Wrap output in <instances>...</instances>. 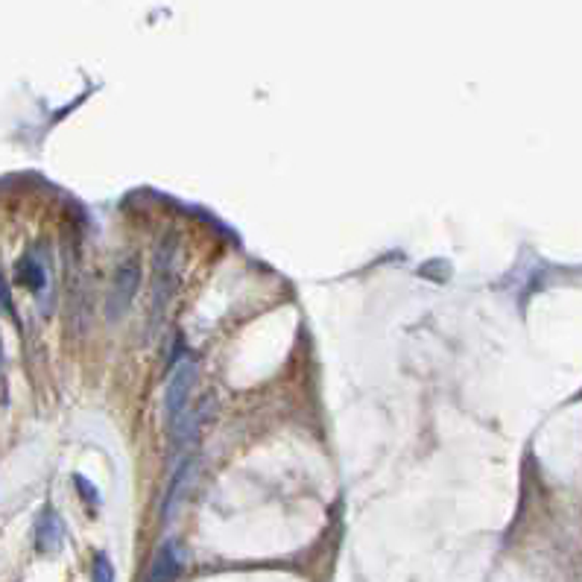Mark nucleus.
Segmentation results:
<instances>
[{
  "label": "nucleus",
  "mask_w": 582,
  "mask_h": 582,
  "mask_svg": "<svg viewBox=\"0 0 582 582\" xmlns=\"http://www.w3.org/2000/svg\"><path fill=\"white\" fill-rule=\"evenodd\" d=\"M138 287H140V264H138V258H126L124 264L117 267L115 281H112V287H108V296H106V316L112 319V323L129 310Z\"/></svg>",
  "instance_id": "1"
},
{
  "label": "nucleus",
  "mask_w": 582,
  "mask_h": 582,
  "mask_svg": "<svg viewBox=\"0 0 582 582\" xmlns=\"http://www.w3.org/2000/svg\"><path fill=\"white\" fill-rule=\"evenodd\" d=\"M173 278H176V235H170L158 243L155 252V287H153L155 316H162L167 299L173 293Z\"/></svg>",
  "instance_id": "2"
},
{
  "label": "nucleus",
  "mask_w": 582,
  "mask_h": 582,
  "mask_svg": "<svg viewBox=\"0 0 582 582\" xmlns=\"http://www.w3.org/2000/svg\"><path fill=\"white\" fill-rule=\"evenodd\" d=\"M194 378H196V366L185 360L173 369V378L167 384V398H164V407H167V419H170V427L176 425L179 419L185 416L187 410V398H190V387H194Z\"/></svg>",
  "instance_id": "3"
},
{
  "label": "nucleus",
  "mask_w": 582,
  "mask_h": 582,
  "mask_svg": "<svg viewBox=\"0 0 582 582\" xmlns=\"http://www.w3.org/2000/svg\"><path fill=\"white\" fill-rule=\"evenodd\" d=\"M62 538H65L62 518H59L53 506H47L36 524V550L42 556H56L62 550Z\"/></svg>",
  "instance_id": "4"
},
{
  "label": "nucleus",
  "mask_w": 582,
  "mask_h": 582,
  "mask_svg": "<svg viewBox=\"0 0 582 582\" xmlns=\"http://www.w3.org/2000/svg\"><path fill=\"white\" fill-rule=\"evenodd\" d=\"M179 570H182V554H179V545L176 541H164V545L155 550L147 582H173L179 577Z\"/></svg>",
  "instance_id": "5"
},
{
  "label": "nucleus",
  "mask_w": 582,
  "mask_h": 582,
  "mask_svg": "<svg viewBox=\"0 0 582 582\" xmlns=\"http://www.w3.org/2000/svg\"><path fill=\"white\" fill-rule=\"evenodd\" d=\"M15 273H18V281H21L24 287L36 290V293H42V290L47 287V269L36 255H24L21 260H18Z\"/></svg>",
  "instance_id": "6"
},
{
  "label": "nucleus",
  "mask_w": 582,
  "mask_h": 582,
  "mask_svg": "<svg viewBox=\"0 0 582 582\" xmlns=\"http://www.w3.org/2000/svg\"><path fill=\"white\" fill-rule=\"evenodd\" d=\"M187 466H190V463H182V468L176 471L173 486H170V498H167V504H164V518L173 515V509H176V504H179V498H182V489H185V480H187Z\"/></svg>",
  "instance_id": "7"
},
{
  "label": "nucleus",
  "mask_w": 582,
  "mask_h": 582,
  "mask_svg": "<svg viewBox=\"0 0 582 582\" xmlns=\"http://www.w3.org/2000/svg\"><path fill=\"white\" fill-rule=\"evenodd\" d=\"M92 579L94 582H115V565L106 554L94 556V577Z\"/></svg>",
  "instance_id": "8"
},
{
  "label": "nucleus",
  "mask_w": 582,
  "mask_h": 582,
  "mask_svg": "<svg viewBox=\"0 0 582 582\" xmlns=\"http://www.w3.org/2000/svg\"><path fill=\"white\" fill-rule=\"evenodd\" d=\"M74 483L79 486V495H83V498H88V506L94 509V506L100 504V495H97V491H94V486L88 483V480H85L83 474H76V477H74Z\"/></svg>",
  "instance_id": "9"
},
{
  "label": "nucleus",
  "mask_w": 582,
  "mask_h": 582,
  "mask_svg": "<svg viewBox=\"0 0 582 582\" xmlns=\"http://www.w3.org/2000/svg\"><path fill=\"white\" fill-rule=\"evenodd\" d=\"M0 310H4L6 316H15V307H12V293H9V284L4 278H0Z\"/></svg>",
  "instance_id": "10"
},
{
  "label": "nucleus",
  "mask_w": 582,
  "mask_h": 582,
  "mask_svg": "<svg viewBox=\"0 0 582 582\" xmlns=\"http://www.w3.org/2000/svg\"><path fill=\"white\" fill-rule=\"evenodd\" d=\"M0 369H4V343H0Z\"/></svg>",
  "instance_id": "11"
}]
</instances>
